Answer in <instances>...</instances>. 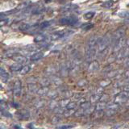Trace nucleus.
Listing matches in <instances>:
<instances>
[{
	"label": "nucleus",
	"instance_id": "f03ea898",
	"mask_svg": "<svg viewBox=\"0 0 129 129\" xmlns=\"http://www.w3.org/2000/svg\"><path fill=\"white\" fill-rule=\"evenodd\" d=\"M78 19L76 17H69V18H62L60 20V23L61 25L67 26V25H75L78 23Z\"/></svg>",
	"mask_w": 129,
	"mask_h": 129
},
{
	"label": "nucleus",
	"instance_id": "4468645a",
	"mask_svg": "<svg viewBox=\"0 0 129 129\" xmlns=\"http://www.w3.org/2000/svg\"><path fill=\"white\" fill-rule=\"evenodd\" d=\"M128 56H129V46L124 51V53H123L122 57H128Z\"/></svg>",
	"mask_w": 129,
	"mask_h": 129
},
{
	"label": "nucleus",
	"instance_id": "f8f14e48",
	"mask_svg": "<svg viewBox=\"0 0 129 129\" xmlns=\"http://www.w3.org/2000/svg\"><path fill=\"white\" fill-rule=\"evenodd\" d=\"M112 4H113V2H110V1L106 2L103 4V7H110L112 6Z\"/></svg>",
	"mask_w": 129,
	"mask_h": 129
},
{
	"label": "nucleus",
	"instance_id": "423d86ee",
	"mask_svg": "<svg viewBox=\"0 0 129 129\" xmlns=\"http://www.w3.org/2000/svg\"><path fill=\"white\" fill-rule=\"evenodd\" d=\"M124 29L120 28V29H119V30L116 31V32H115L114 36H113V38H115V42L117 41L118 40L122 38L123 37V35H124Z\"/></svg>",
	"mask_w": 129,
	"mask_h": 129
},
{
	"label": "nucleus",
	"instance_id": "ddd939ff",
	"mask_svg": "<svg viewBox=\"0 0 129 129\" xmlns=\"http://www.w3.org/2000/svg\"><path fill=\"white\" fill-rule=\"evenodd\" d=\"M91 27H93V24L87 23V24H85V26L82 27V28H83L84 30H89V29H90Z\"/></svg>",
	"mask_w": 129,
	"mask_h": 129
},
{
	"label": "nucleus",
	"instance_id": "1a4fd4ad",
	"mask_svg": "<svg viewBox=\"0 0 129 129\" xmlns=\"http://www.w3.org/2000/svg\"><path fill=\"white\" fill-rule=\"evenodd\" d=\"M94 12L93 11H90V12H87V13H86L84 15V18L86 20H90V19H92L94 16Z\"/></svg>",
	"mask_w": 129,
	"mask_h": 129
},
{
	"label": "nucleus",
	"instance_id": "20e7f679",
	"mask_svg": "<svg viewBox=\"0 0 129 129\" xmlns=\"http://www.w3.org/2000/svg\"><path fill=\"white\" fill-rule=\"evenodd\" d=\"M110 37L108 36V34L107 36H105L100 41V43H99V50H103L104 48H106L107 46H108L109 43H110Z\"/></svg>",
	"mask_w": 129,
	"mask_h": 129
},
{
	"label": "nucleus",
	"instance_id": "9d476101",
	"mask_svg": "<svg viewBox=\"0 0 129 129\" xmlns=\"http://www.w3.org/2000/svg\"><path fill=\"white\" fill-rule=\"evenodd\" d=\"M11 69L12 70H14V71H18V70L22 69V65L20 64H15L14 65H12L11 67Z\"/></svg>",
	"mask_w": 129,
	"mask_h": 129
},
{
	"label": "nucleus",
	"instance_id": "6e6552de",
	"mask_svg": "<svg viewBox=\"0 0 129 129\" xmlns=\"http://www.w3.org/2000/svg\"><path fill=\"white\" fill-rule=\"evenodd\" d=\"M119 16H120L123 19L128 20L129 19V11H121L119 13Z\"/></svg>",
	"mask_w": 129,
	"mask_h": 129
},
{
	"label": "nucleus",
	"instance_id": "7ed1b4c3",
	"mask_svg": "<svg viewBox=\"0 0 129 129\" xmlns=\"http://www.w3.org/2000/svg\"><path fill=\"white\" fill-rule=\"evenodd\" d=\"M129 96V93L128 92H121L120 94H119L115 98V103L117 104V103H124L126 101V99H128Z\"/></svg>",
	"mask_w": 129,
	"mask_h": 129
},
{
	"label": "nucleus",
	"instance_id": "f3484780",
	"mask_svg": "<svg viewBox=\"0 0 129 129\" xmlns=\"http://www.w3.org/2000/svg\"><path fill=\"white\" fill-rule=\"evenodd\" d=\"M124 91L129 93V85H127V86H124Z\"/></svg>",
	"mask_w": 129,
	"mask_h": 129
},
{
	"label": "nucleus",
	"instance_id": "6ab92c4d",
	"mask_svg": "<svg viewBox=\"0 0 129 129\" xmlns=\"http://www.w3.org/2000/svg\"><path fill=\"white\" fill-rule=\"evenodd\" d=\"M15 129H20V127H18V126H15Z\"/></svg>",
	"mask_w": 129,
	"mask_h": 129
},
{
	"label": "nucleus",
	"instance_id": "0eeeda50",
	"mask_svg": "<svg viewBox=\"0 0 129 129\" xmlns=\"http://www.w3.org/2000/svg\"><path fill=\"white\" fill-rule=\"evenodd\" d=\"M43 56H44V54H43L42 53H36V54L33 55V56L31 57V60H32V61L39 60V59H41Z\"/></svg>",
	"mask_w": 129,
	"mask_h": 129
},
{
	"label": "nucleus",
	"instance_id": "f257e3e1",
	"mask_svg": "<svg viewBox=\"0 0 129 129\" xmlns=\"http://www.w3.org/2000/svg\"><path fill=\"white\" fill-rule=\"evenodd\" d=\"M96 45V39L94 37H92L90 39V41H88V45H87V51H86V56L88 57H90L93 56L94 53V48Z\"/></svg>",
	"mask_w": 129,
	"mask_h": 129
},
{
	"label": "nucleus",
	"instance_id": "a211bd4d",
	"mask_svg": "<svg viewBox=\"0 0 129 129\" xmlns=\"http://www.w3.org/2000/svg\"><path fill=\"white\" fill-rule=\"evenodd\" d=\"M124 75H125L126 77H127V78H129V69H128V70H127V71L125 72Z\"/></svg>",
	"mask_w": 129,
	"mask_h": 129
},
{
	"label": "nucleus",
	"instance_id": "39448f33",
	"mask_svg": "<svg viewBox=\"0 0 129 129\" xmlns=\"http://www.w3.org/2000/svg\"><path fill=\"white\" fill-rule=\"evenodd\" d=\"M125 43V41L124 37L120 38L119 40H118L117 41L115 42V48H114V52L116 53V52H119V50L123 48V46H124V44Z\"/></svg>",
	"mask_w": 129,
	"mask_h": 129
},
{
	"label": "nucleus",
	"instance_id": "dca6fc26",
	"mask_svg": "<svg viewBox=\"0 0 129 129\" xmlns=\"http://www.w3.org/2000/svg\"><path fill=\"white\" fill-rule=\"evenodd\" d=\"M6 19V15L3 13H0V21L4 20Z\"/></svg>",
	"mask_w": 129,
	"mask_h": 129
},
{
	"label": "nucleus",
	"instance_id": "2eb2a0df",
	"mask_svg": "<svg viewBox=\"0 0 129 129\" xmlns=\"http://www.w3.org/2000/svg\"><path fill=\"white\" fill-rule=\"evenodd\" d=\"M49 24H50V23L49 22H47V21H46V22L42 23L41 24V28H45V27H47L49 26Z\"/></svg>",
	"mask_w": 129,
	"mask_h": 129
},
{
	"label": "nucleus",
	"instance_id": "9b49d317",
	"mask_svg": "<svg viewBox=\"0 0 129 129\" xmlns=\"http://www.w3.org/2000/svg\"><path fill=\"white\" fill-rule=\"evenodd\" d=\"M29 27H30V25H28V24H27V23H23L22 25H20V29L22 30V31H26V30L28 29Z\"/></svg>",
	"mask_w": 129,
	"mask_h": 129
},
{
	"label": "nucleus",
	"instance_id": "aec40b11",
	"mask_svg": "<svg viewBox=\"0 0 129 129\" xmlns=\"http://www.w3.org/2000/svg\"><path fill=\"white\" fill-rule=\"evenodd\" d=\"M125 22H126V23H129V19L125 20Z\"/></svg>",
	"mask_w": 129,
	"mask_h": 129
}]
</instances>
